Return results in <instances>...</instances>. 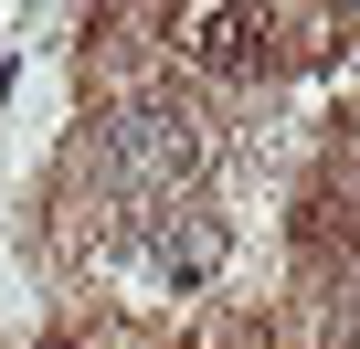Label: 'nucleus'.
<instances>
[{
	"label": "nucleus",
	"instance_id": "1",
	"mask_svg": "<svg viewBox=\"0 0 360 349\" xmlns=\"http://www.w3.org/2000/svg\"><path fill=\"white\" fill-rule=\"evenodd\" d=\"M106 159H117V169H148V180H169V169L202 159V138H191V117H169V106H127V117H106Z\"/></svg>",
	"mask_w": 360,
	"mask_h": 349
},
{
	"label": "nucleus",
	"instance_id": "2",
	"mask_svg": "<svg viewBox=\"0 0 360 349\" xmlns=\"http://www.w3.org/2000/svg\"><path fill=\"white\" fill-rule=\"evenodd\" d=\"M180 32V53H191V64H265L276 43H286V22H265V11H191V22H169Z\"/></svg>",
	"mask_w": 360,
	"mask_h": 349
},
{
	"label": "nucleus",
	"instance_id": "3",
	"mask_svg": "<svg viewBox=\"0 0 360 349\" xmlns=\"http://www.w3.org/2000/svg\"><path fill=\"white\" fill-rule=\"evenodd\" d=\"M148 254H159L169 275H212V254H223V223H202V212H191V223H159V233H148Z\"/></svg>",
	"mask_w": 360,
	"mask_h": 349
}]
</instances>
